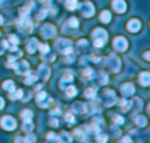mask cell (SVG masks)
Returning a JSON list of instances; mask_svg holds the SVG:
<instances>
[{"label": "cell", "instance_id": "6da1fadb", "mask_svg": "<svg viewBox=\"0 0 150 143\" xmlns=\"http://www.w3.org/2000/svg\"><path fill=\"white\" fill-rule=\"evenodd\" d=\"M93 41H94V46L102 47L108 41V33L105 30H102V28H96L93 31Z\"/></svg>", "mask_w": 150, "mask_h": 143}, {"label": "cell", "instance_id": "7a4b0ae2", "mask_svg": "<svg viewBox=\"0 0 150 143\" xmlns=\"http://www.w3.org/2000/svg\"><path fill=\"white\" fill-rule=\"evenodd\" d=\"M56 49L59 53L62 55H69L72 53V46H71V41L69 40H57V44H56Z\"/></svg>", "mask_w": 150, "mask_h": 143}, {"label": "cell", "instance_id": "3957f363", "mask_svg": "<svg viewBox=\"0 0 150 143\" xmlns=\"http://www.w3.org/2000/svg\"><path fill=\"white\" fill-rule=\"evenodd\" d=\"M0 125H2L5 130L12 131V130H15V128H16V121H15V118H12V117L6 115V117H3L2 120H0Z\"/></svg>", "mask_w": 150, "mask_h": 143}, {"label": "cell", "instance_id": "277c9868", "mask_svg": "<svg viewBox=\"0 0 150 143\" xmlns=\"http://www.w3.org/2000/svg\"><path fill=\"white\" fill-rule=\"evenodd\" d=\"M80 9H81V12H83V15H84L86 18H90V16L94 15V6H93L90 2L81 3V5H80Z\"/></svg>", "mask_w": 150, "mask_h": 143}, {"label": "cell", "instance_id": "5b68a950", "mask_svg": "<svg viewBox=\"0 0 150 143\" xmlns=\"http://www.w3.org/2000/svg\"><path fill=\"white\" fill-rule=\"evenodd\" d=\"M18 27L22 28V30H25V31H31L34 25H33V21L28 18V15H22L21 19H19V22H18Z\"/></svg>", "mask_w": 150, "mask_h": 143}, {"label": "cell", "instance_id": "8992f818", "mask_svg": "<svg viewBox=\"0 0 150 143\" xmlns=\"http://www.w3.org/2000/svg\"><path fill=\"white\" fill-rule=\"evenodd\" d=\"M113 47L119 52H125L127 47H128V41L124 38V37H115L113 40Z\"/></svg>", "mask_w": 150, "mask_h": 143}, {"label": "cell", "instance_id": "52a82bcc", "mask_svg": "<svg viewBox=\"0 0 150 143\" xmlns=\"http://www.w3.org/2000/svg\"><path fill=\"white\" fill-rule=\"evenodd\" d=\"M15 69H16V74H19V75H25V74L30 73V63H28L27 60H21L19 63L15 65Z\"/></svg>", "mask_w": 150, "mask_h": 143}, {"label": "cell", "instance_id": "ba28073f", "mask_svg": "<svg viewBox=\"0 0 150 143\" xmlns=\"http://www.w3.org/2000/svg\"><path fill=\"white\" fill-rule=\"evenodd\" d=\"M54 33H56V28H54L52 24H44V25L41 27V36H43L44 38H50V37H53Z\"/></svg>", "mask_w": 150, "mask_h": 143}, {"label": "cell", "instance_id": "9c48e42d", "mask_svg": "<svg viewBox=\"0 0 150 143\" xmlns=\"http://www.w3.org/2000/svg\"><path fill=\"white\" fill-rule=\"evenodd\" d=\"M115 100H116L115 93L112 90H105V93H103V102H105V105L106 106H110V105L115 103Z\"/></svg>", "mask_w": 150, "mask_h": 143}, {"label": "cell", "instance_id": "30bf717a", "mask_svg": "<svg viewBox=\"0 0 150 143\" xmlns=\"http://www.w3.org/2000/svg\"><path fill=\"white\" fill-rule=\"evenodd\" d=\"M112 8H113L118 14H122V12H125V9H127V3L124 2V0H113V2H112Z\"/></svg>", "mask_w": 150, "mask_h": 143}, {"label": "cell", "instance_id": "8fae6325", "mask_svg": "<svg viewBox=\"0 0 150 143\" xmlns=\"http://www.w3.org/2000/svg\"><path fill=\"white\" fill-rule=\"evenodd\" d=\"M127 28H128V31H131V33H137V31L141 28V24H140L138 19H131V21L128 22Z\"/></svg>", "mask_w": 150, "mask_h": 143}, {"label": "cell", "instance_id": "7c38bea8", "mask_svg": "<svg viewBox=\"0 0 150 143\" xmlns=\"http://www.w3.org/2000/svg\"><path fill=\"white\" fill-rule=\"evenodd\" d=\"M71 83H72V74H71V73H66V74L62 77V80H60V84H59V86H60V89H63V90H65Z\"/></svg>", "mask_w": 150, "mask_h": 143}, {"label": "cell", "instance_id": "4fadbf2b", "mask_svg": "<svg viewBox=\"0 0 150 143\" xmlns=\"http://www.w3.org/2000/svg\"><path fill=\"white\" fill-rule=\"evenodd\" d=\"M121 92H122L124 96H131V95L134 93V86H132L131 83H125V84H122Z\"/></svg>", "mask_w": 150, "mask_h": 143}, {"label": "cell", "instance_id": "5bb4252c", "mask_svg": "<svg viewBox=\"0 0 150 143\" xmlns=\"http://www.w3.org/2000/svg\"><path fill=\"white\" fill-rule=\"evenodd\" d=\"M109 63H110V68L115 71V73H118V71H119V66H121L119 59L115 58V56H110V58H109Z\"/></svg>", "mask_w": 150, "mask_h": 143}, {"label": "cell", "instance_id": "9a60e30c", "mask_svg": "<svg viewBox=\"0 0 150 143\" xmlns=\"http://www.w3.org/2000/svg\"><path fill=\"white\" fill-rule=\"evenodd\" d=\"M138 80H140V84L146 87V86L150 84V74L149 73H141L140 77H138Z\"/></svg>", "mask_w": 150, "mask_h": 143}, {"label": "cell", "instance_id": "2e32d148", "mask_svg": "<svg viewBox=\"0 0 150 143\" xmlns=\"http://www.w3.org/2000/svg\"><path fill=\"white\" fill-rule=\"evenodd\" d=\"M38 74H40V77H41L43 80H47L49 75H50V69H49L46 65H41V66L38 68Z\"/></svg>", "mask_w": 150, "mask_h": 143}, {"label": "cell", "instance_id": "e0dca14e", "mask_svg": "<svg viewBox=\"0 0 150 143\" xmlns=\"http://www.w3.org/2000/svg\"><path fill=\"white\" fill-rule=\"evenodd\" d=\"M38 49V41L35 40V38H33V40H30L28 41V44H27V50L30 52V53H35V50Z\"/></svg>", "mask_w": 150, "mask_h": 143}, {"label": "cell", "instance_id": "ac0fdd59", "mask_svg": "<svg viewBox=\"0 0 150 143\" xmlns=\"http://www.w3.org/2000/svg\"><path fill=\"white\" fill-rule=\"evenodd\" d=\"M110 19H112V15H110V12H108V11H103V12L100 14V21H102V22L108 24V22H110Z\"/></svg>", "mask_w": 150, "mask_h": 143}, {"label": "cell", "instance_id": "d6986e66", "mask_svg": "<svg viewBox=\"0 0 150 143\" xmlns=\"http://www.w3.org/2000/svg\"><path fill=\"white\" fill-rule=\"evenodd\" d=\"M3 89L6 90V92H13L15 90V83L13 81H11V80H6L5 83H3Z\"/></svg>", "mask_w": 150, "mask_h": 143}, {"label": "cell", "instance_id": "ffe728a7", "mask_svg": "<svg viewBox=\"0 0 150 143\" xmlns=\"http://www.w3.org/2000/svg\"><path fill=\"white\" fill-rule=\"evenodd\" d=\"M21 117H22L24 121H33V112L30 109H24L21 112Z\"/></svg>", "mask_w": 150, "mask_h": 143}, {"label": "cell", "instance_id": "44dd1931", "mask_svg": "<svg viewBox=\"0 0 150 143\" xmlns=\"http://www.w3.org/2000/svg\"><path fill=\"white\" fill-rule=\"evenodd\" d=\"M37 77H38V75H35V74L33 75V74H30V73H28V74H27V77H25V84H28V86H30V84H34V83H35V80H37Z\"/></svg>", "mask_w": 150, "mask_h": 143}, {"label": "cell", "instance_id": "7402d4cb", "mask_svg": "<svg viewBox=\"0 0 150 143\" xmlns=\"http://www.w3.org/2000/svg\"><path fill=\"white\" fill-rule=\"evenodd\" d=\"M66 8L69 9V11H74V9H77V6H78V2L77 0H66Z\"/></svg>", "mask_w": 150, "mask_h": 143}, {"label": "cell", "instance_id": "603a6c76", "mask_svg": "<svg viewBox=\"0 0 150 143\" xmlns=\"http://www.w3.org/2000/svg\"><path fill=\"white\" fill-rule=\"evenodd\" d=\"M135 122L138 124V127H144V125L147 124V120H146L144 117L138 115V117H135Z\"/></svg>", "mask_w": 150, "mask_h": 143}, {"label": "cell", "instance_id": "cb8c5ba5", "mask_svg": "<svg viewBox=\"0 0 150 143\" xmlns=\"http://www.w3.org/2000/svg\"><path fill=\"white\" fill-rule=\"evenodd\" d=\"M65 90H66V96L68 97H74L75 95H77V89L75 87H66Z\"/></svg>", "mask_w": 150, "mask_h": 143}, {"label": "cell", "instance_id": "d4e9b609", "mask_svg": "<svg viewBox=\"0 0 150 143\" xmlns=\"http://www.w3.org/2000/svg\"><path fill=\"white\" fill-rule=\"evenodd\" d=\"M33 128H34V125H33V121H24V130H25L27 133L33 131Z\"/></svg>", "mask_w": 150, "mask_h": 143}, {"label": "cell", "instance_id": "484cf974", "mask_svg": "<svg viewBox=\"0 0 150 143\" xmlns=\"http://www.w3.org/2000/svg\"><path fill=\"white\" fill-rule=\"evenodd\" d=\"M38 49H40V52H41V55L44 56V55H47L49 53V50H50V47L47 46V44H38Z\"/></svg>", "mask_w": 150, "mask_h": 143}, {"label": "cell", "instance_id": "4316f807", "mask_svg": "<svg viewBox=\"0 0 150 143\" xmlns=\"http://www.w3.org/2000/svg\"><path fill=\"white\" fill-rule=\"evenodd\" d=\"M86 97H88V99H94V97H96V90H94V89H87V92H86Z\"/></svg>", "mask_w": 150, "mask_h": 143}, {"label": "cell", "instance_id": "83f0119b", "mask_svg": "<svg viewBox=\"0 0 150 143\" xmlns=\"http://www.w3.org/2000/svg\"><path fill=\"white\" fill-rule=\"evenodd\" d=\"M119 105H121V108H122V109H127V111L131 108V102H128V100H121V102H119Z\"/></svg>", "mask_w": 150, "mask_h": 143}, {"label": "cell", "instance_id": "f1b7e54d", "mask_svg": "<svg viewBox=\"0 0 150 143\" xmlns=\"http://www.w3.org/2000/svg\"><path fill=\"white\" fill-rule=\"evenodd\" d=\"M74 109L75 111H80V112H86V105L84 103H77L74 106Z\"/></svg>", "mask_w": 150, "mask_h": 143}, {"label": "cell", "instance_id": "f546056e", "mask_svg": "<svg viewBox=\"0 0 150 143\" xmlns=\"http://www.w3.org/2000/svg\"><path fill=\"white\" fill-rule=\"evenodd\" d=\"M68 24H69L72 28H77V27H78V21H77V18H71V19L68 21Z\"/></svg>", "mask_w": 150, "mask_h": 143}, {"label": "cell", "instance_id": "4dcf8cb0", "mask_svg": "<svg viewBox=\"0 0 150 143\" xmlns=\"http://www.w3.org/2000/svg\"><path fill=\"white\" fill-rule=\"evenodd\" d=\"M9 41L12 43V46H16V44L19 43V40H18L16 36H9Z\"/></svg>", "mask_w": 150, "mask_h": 143}, {"label": "cell", "instance_id": "1f68e13d", "mask_svg": "<svg viewBox=\"0 0 150 143\" xmlns=\"http://www.w3.org/2000/svg\"><path fill=\"white\" fill-rule=\"evenodd\" d=\"M47 140H49V142H54V140H59V137H57L54 133H49V134H47Z\"/></svg>", "mask_w": 150, "mask_h": 143}, {"label": "cell", "instance_id": "d6a6232c", "mask_svg": "<svg viewBox=\"0 0 150 143\" xmlns=\"http://www.w3.org/2000/svg\"><path fill=\"white\" fill-rule=\"evenodd\" d=\"M65 120H66V122H69V124H72V122L75 121V118L72 117V114H66V117H65Z\"/></svg>", "mask_w": 150, "mask_h": 143}, {"label": "cell", "instance_id": "836d02e7", "mask_svg": "<svg viewBox=\"0 0 150 143\" xmlns=\"http://www.w3.org/2000/svg\"><path fill=\"white\" fill-rule=\"evenodd\" d=\"M108 140V136H105V134H100V133H97V142H106Z\"/></svg>", "mask_w": 150, "mask_h": 143}, {"label": "cell", "instance_id": "e575fe53", "mask_svg": "<svg viewBox=\"0 0 150 143\" xmlns=\"http://www.w3.org/2000/svg\"><path fill=\"white\" fill-rule=\"evenodd\" d=\"M113 122H116V124H122V122H124V118L119 117V115H116V117H113Z\"/></svg>", "mask_w": 150, "mask_h": 143}, {"label": "cell", "instance_id": "d590c367", "mask_svg": "<svg viewBox=\"0 0 150 143\" xmlns=\"http://www.w3.org/2000/svg\"><path fill=\"white\" fill-rule=\"evenodd\" d=\"M44 16H47V11L46 9H43L40 14H38V16H37V19H41V18H44Z\"/></svg>", "mask_w": 150, "mask_h": 143}, {"label": "cell", "instance_id": "8d00e7d4", "mask_svg": "<svg viewBox=\"0 0 150 143\" xmlns=\"http://www.w3.org/2000/svg\"><path fill=\"white\" fill-rule=\"evenodd\" d=\"M59 114H60V109H59V108H56V109H53V111H52V114H50V115H52V117H56V115H59Z\"/></svg>", "mask_w": 150, "mask_h": 143}, {"label": "cell", "instance_id": "74e56055", "mask_svg": "<svg viewBox=\"0 0 150 143\" xmlns=\"http://www.w3.org/2000/svg\"><path fill=\"white\" fill-rule=\"evenodd\" d=\"M3 108H5V99L0 97V109H3Z\"/></svg>", "mask_w": 150, "mask_h": 143}, {"label": "cell", "instance_id": "f35d334b", "mask_svg": "<svg viewBox=\"0 0 150 143\" xmlns=\"http://www.w3.org/2000/svg\"><path fill=\"white\" fill-rule=\"evenodd\" d=\"M52 125H57V120H52Z\"/></svg>", "mask_w": 150, "mask_h": 143}, {"label": "cell", "instance_id": "ab89813d", "mask_svg": "<svg viewBox=\"0 0 150 143\" xmlns=\"http://www.w3.org/2000/svg\"><path fill=\"white\" fill-rule=\"evenodd\" d=\"M121 142H131V139H128V137H125V139H122Z\"/></svg>", "mask_w": 150, "mask_h": 143}, {"label": "cell", "instance_id": "60d3db41", "mask_svg": "<svg viewBox=\"0 0 150 143\" xmlns=\"http://www.w3.org/2000/svg\"><path fill=\"white\" fill-rule=\"evenodd\" d=\"M2 24H3V16L0 15V25H2Z\"/></svg>", "mask_w": 150, "mask_h": 143}, {"label": "cell", "instance_id": "b9f144b4", "mask_svg": "<svg viewBox=\"0 0 150 143\" xmlns=\"http://www.w3.org/2000/svg\"><path fill=\"white\" fill-rule=\"evenodd\" d=\"M40 2H49V0H40Z\"/></svg>", "mask_w": 150, "mask_h": 143}]
</instances>
